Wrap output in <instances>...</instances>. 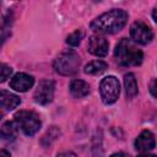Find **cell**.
<instances>
[{
  "mask_svg": "<svg viewBox=\"0 0 157 157\" xmlns=\"http://www.w3.org/2000/svg\"><path fill=\"white\" fill-rule=\"evenodd\" d=\"M128 22V13L124 10L114 9L102 13L91 23V29L98 33H117Z\"/></svg>",
  "mask_w": 157,
  "mask_h": 157,
  "instance_id": "1",
  "label": "cell"
},
{
  "mask_svg": "<svg viewBox=\"0 0 157 157\" xmlns=\"http://www.w3.org/2000/svg\"><path fill=\"white\" fill-rule=\"evenodd\" d=\"M115 60L121 66H137L142 63V52L129 39H120L114 52Z\"/></svg>",
  "mask_w": 157,
  "mask_h": 157,
  "instance_id": "2",
  "label": "cell"
},
{
  "mask_svg": "<svg viewBox=\"0 0 157 157\" xmlns=\"http://www.w3.org/2000/svg\"><path fill=\"white\" fill-rule=\"evenodd\" d=\"M80 63H81L80 56L75 52L67 50V52L61 53L54 60L53 66L58 74L64 75V76H71L77 72Z\"/></svg>",
  "mask_w": 157,
  "mask_h": 157,
  "instance_id": "3",
  "label": "cell"
},
{
  "mask_svg": "<svg viewBox=\"0 0 157 157\" xmlns=\"http://www.w3.org/2000/svg\"><path fill=\"white\" fill-rule=\"evenodd\" d=\"M15 123L27 136L34 135L40 129L39 117L31 110H20L15 114Z\"/></svg>",
  "mask_w": 157,
  "mask_h": 157,
  "instance_id": "4",
  "label": "cell"
},
{
  "mask_svg": "<svg viewBox=\"0 0 157 157\" xmlns=\"http://www.w3.org/2000/svg\"><path fill=\"white\" fill-rule=\"evenodd\" d=\"M99 92H101V98L103 103L105 104H112L114 103L120 93V85L117 77L114 76H107L102 80L101 86H99Z\"/></svg>",
  "mask_w": 157,
  "mask_h": 157,
  "instance_id": "5",
  "label": "cell"
},
{
  "mask_svg": "<svg viewBox=\"0 0 157 157\" xmlns=\"http://www.w3.org/2000/svg\"><path fill=\"white\" fill-rule=\"evenodd\" d=\"M130 37L134 42L140 44H147L152 40V29L142 21H136L130 27Z\"/></svg>",
  "mask_w": 157,
  "mask_h": 157,
  "instance_id": "6",
  "label": "cell"
},
{
  "mask_svg": "<svg viewBox=\"0 0 157 157\" xmlns=\"http://www.w3.org/2000/svg\"><path fill=\"white\" fill-rule=\"evenodd\" d=\"M34 101L39 104H48L54 97V82L52 80H42L34 92Z\"/></svg>",
  "mask_w": 157,
  "mask_h": 157,
  "instance_id": "7",
  "label": "cell"
},
{
  "mask_svg": "<svg viewBox=\"0 0 157 157\" xmlns=\"http://www.w3.org/2000/svg\"><path fill=\"white\" fill-rule=\"evenodd\" d=\"M108 48H109V43L107 42V39L104 37L92 36L88 39L87 49L91 54H93L96 56H105L108 53Z\"/></svg>",
  "mask_w": 157,
  "mask_h": 157,
  "instance_id": "8",
  "label": "cell"
},
{
  "mask_svg": "<svg viewBox=\"0 0 157 157\" xmlns=\"http://www.w3.org/2000/svg\"><path fill=\"white\" fill-rule=\"evenodd\" d=\"M34 83V78L28 75V74H25V72H18L16 74L11 81H10V86L11 88H13L15 91H18V92H26L28 91Z\"/></svg>",
  "mask_w": 157,
  "mask_h": 157,
  "instance_id": "9",
  "label": "cell"
},
{
  "mask_svg": "<svg viewBox=\"0 0 157 157\" xmlns=\"http://www.w3.org/2000/svg\"><path fill=\"white\" fill-rule=\"evenodd\" d=\"M156 146V140L150 130H144L135 140V148L140 152L147 153Z\"/></svg>",
  "mask_w": 157,
  "mask_h": 157,
  "instance_id": "10",
  "label": "cell"
},
{
  "mask_svg": "<svg viewBox=\"0 0 157 157\" xmlns=\"http://www.w3.org/2000/svg\"><path fill=\"white\" fill-rule=\"evenodd\" d=\"M90 92V86L83 80H72L70 83V93L75 98L86 97Z\"/></svg>",
  "mask_w": 157,
  "mask_h": 157,
  "instance_id": "11",
  "label": "cell"
},
{
  "mask_svg": "<svg viewBox=\"0 0 157 157\" xmlns=\"http://www.w3.org/2000/svg\"><path fill=\"white\" fill-rule=\"evenodd\" d=\"M20 102L21 101L16 94H12V93L6 92V91H1V93H0V104L4 109L11 110V109L16 108L20 104Z\"/></svg>",
  "mask_w": 157,
  "mask_h": 157,
  "instance_id": "12",
  "label": "cell"
},
{
  "mask_svg": "<svg viewBox=\"0 0 157 157\" xmlns=\"http://www.w3.org/2000/svg\"><path fill=\"white\" fill-rule=\"evenodd\" d=\"M124 86H125V92L129 98L134 97L137 94V83L134 74H126L124 76Z\"/></svg>",
  "mask_w": 157,
  "mask_h": 157,
  "instance_id": "13",
  "label": "cell"
},
{
  "mask_svg": "<svg viewBox=\"0 0 157 157\" xmlns=\"http://www.w3.org/2000/svg\"><path fill=\"white\" fill-rule=\"evenodd\" d=\"M107 67H108L107 63H104L102 60H93L85 66V72L90 74V75H99V74L104 72L107 70Z\"/></svg>",
  "mask_w": 157,
  "mask_h": 157,
  "instance_id": "14",
  "label": "cell"
},
{
  "mask_svg": "<svg viewBox=\"0 0 157 157\" xmlns=\"http://www.w3.org/2000/svg\"><path fill=\"white\" fill-rule=\"evenodd\" d=\"M17 135V129H16V125L15 123L12 121H6L2 124L1 126V137L4 140H13Z\"/></svg>",
  "mask_w": 157,
  "mask_h": 157,
  "instance_id": "15",
  "label": "cell"
},
{
  "mask_svg": "<svg viewBox=\"0 0 157 157\" xmlns=\"http://www.w3.org/2000/svg\"><path fill=\"white\" fill-rule=\"evenodd\" d=\"M82 38H83V32L81 29H77V31H75V32H72L71 34L67 36L66 43L69 45H71V47H76V45H78L81 43Z\"/></svg>",
  "mask_w": 157,
  "mask_h": 157,
  "instance_id": "16",
  "label": "cell"
},
{
  "mask_svg": "<svg viewBox=\"0 0 157 157\" xmlns=\"http://www.w3.org/2000/svg\"><path fill=\"white\" fill-rule=\"evenodd\" d=\"M12 74V67H10L6 64H1V75H0V81L4 82L6 81V78L10 77V75Z\"/></svg>",
  "mask_w": 157,
  "mask_h": 157,
  "instance_id": "17",
  "label": "cell"
},
{
  "mask_svg": "<svg viewBox=\"0 0 157 157\" xmlns=\"http://www.w3.org/2000/svg\"><path fill=\"white\" fill-rule=\"evenodd\" d=\"M150 93L157 98V78H153L150 83Z\"/></svg>",
  "mask_w": 157,
  "mask_h": 157,
  "instance_id": "18",
  "label": "cell"
},
{
  "mask_svg": "<svg viewBox=\"0 0 157 157\" xmlns=\"http://www.w3.org/2000/svg\"><path fill=\"white\" fill-rule=\"evenodd\" d=\"M56 157H77L74 152H63V153H59Z\"/></svg>",
  "mask_w": 157,
  "mask_h": 157,
  "instance_id": "19",
  "label": "cell"
},
{
  "mask_svg": "<svg viewBox=\"0 0 157 157\" xmlns=\"http://www.w3.org/2000/svg\"><path fill=\"white\" fill-rule=\"evenodd\" d=\"M110 157H130V156L124 153V152H117V153H113Z\"/></svg>",
  "mask_w": 157,
  "mask_h": 157,
  "instance_id": "20",
  "label": "cell"
},
{
  "mask_svg": "<svg viewBox=\"0 0 157 157\" xmlns=\"http://www.w3.org/2000/svg\"><path fill=\"white\" fill-rule=\"evenodd\" d=\"M0 157H11V156H10V153H9L6 150H1V152H0Z\"/></svg>",
  "mask_w": 157,
  "mask_h": 157,
  "instance_id": "21",
  "label": "cell"
},
{
  "mask_svg": "<svg viewBox=\"0 0 157 157\" xmlns=\"http://www.w3.org/2000/svg\"><path fill=\"white\" fill-rule=\"evenodd\" d=\"M152 17H153V21L157 23V6L153 9V12H152Z\"/></svg>",
  "mask_w": 157,
  "mask_h": 157,
  "instance_id": "22",
  "label": "cell"
},
{
  "mask_svg": "<svg viewBox=\"0 0 157 157\" xmlns=\"http://www.w3.org/2000/svg\"><path fill=\"white\" fill-rule=\"evenodd\" d=\"M137 157H157V156L156 155H150V153H141Z\"/></svg>",
  "mask_w": 157,
  "mask_h": 157,
  "instance_id": "23",
  "label": "cell"
}]
</instances>
